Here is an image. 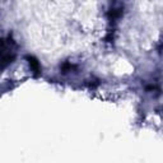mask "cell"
<instances>
[{
  "mask_svg": "<svg viewBox=\"0 0 163 163\" xmlns=\"http://www.w3.org/2000/svg\"><path fill=\"white\" fill-rule=\"evenodd\" d=\"M15 57L14 41L10 37L0 40V68L8 66Z\"/></svg>",
  "mask_w": 163,
  "mask_h": 163,
  "instance_id": "obj_1",
  "label": "cell"
},
{
  "mask_svg": "<svg viewBox=\"0 0 163 163\" xmlns=\"http://www.w3.org/2000/svg\"><path fill=\"white\" fill-rule=\"evenodd\" d=\"M28 60H29V64L32 65V68L34 69V71L38 73L40 71V64H38V61H37L34 57H31V56L28 57Z\"/></svg>",
  "mask_w": 163,
  "mask_h": 163,
  "instance_id": "obj_2",
  "label": "cell"
}]
</instances>
